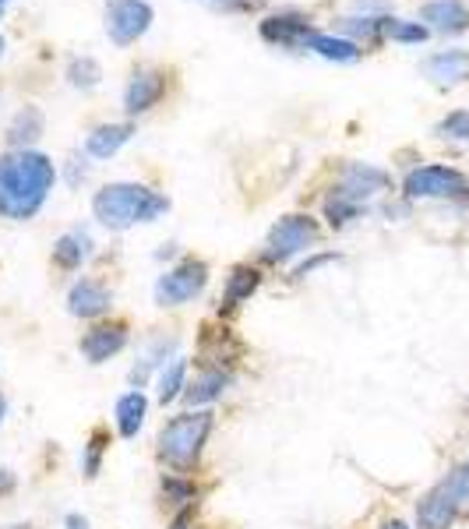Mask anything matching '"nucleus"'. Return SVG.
Instances as JSON below:
<instances>
[{
  "label": "nucleus",
  "mask_w": 469,
  "mask_h": 529,
  "mask_svg": "<svg viewBox=\"0 0 469 529\" xmlns=\"http://www.w3.org/2000/svg\"><path fill=\"white\" fill-rule=\"evenodd\" d=\"M53 180H57V170L43 152L22 149L0 156V216L15 219V223L32 219L50 198Z\"/></svg>",
  "instance_id": "f257e3e1"
},
{
  "label": "nucleus",
  "mask_w": 469,
  "mask_h": 529,
  "mask_svg": "<svg viewBox=\"0 0 469 529\" xmlns=\"http://www.w3.org/2000/svg\"><path fill=\"white\" fill-rule=\"evenodd\" d=\"M166 209H170V202L145 184H106V187H99L96 198H92L96 219L113 233L127 230V226H134V223H152V219H159Z\"/></svg>",
  "instance_id": "f03ea898"
},
{
  "label": "nucleus",
  "mask_w": 469,
  "mask_h": 529,
  "mask_svg": "<svg viewBox=\"0 0 469 529\" xmlns=\"http://www.w3.org/2000/svg\"><path fill=\"white\" fill-rule=\"evenodd\" d=\"M212 427H216V413L212 410H187L166 420L159 431V459L177 473H191L198 466L205 441H209Z\"/></svg>",
  "instance_id": "7ed1b4c3"
},
{
  "label": "nucleus",
  "mask_w": 469,
  "mask_h": 529,
  "mask_svg": "<svg viewBox=\"0 0 469 529\" xmlns=\"http://www.w3.org/2000/svg\"><path fill=\"white\" fill-rule=\"evenodd\" d=\"M321 230L318 223H314L311 216H286L279 219L276 226H272V233H268L265 240V261H276V265H283V261L297 258V254L311 251L314 244H318Z\"/></svg>",
  "instance_id": "20e7f679"
},
{
  "label": "nucleus",
  "mask_w": 469,
  "mask_h": 529,
  "mask_svg": "<svg viewBox=\"0 0 469 529\" xmlns=\"http://www.w3.org/2000/svg\"><path fill=\"white\" fill-rule=\"evenodd\" d=\"M209 286V265L198 258L180 261L177 269L163 272L156 283V304L159 307H184Z\"/></svg>",
  "instance_id": "39448f33"
},
{
  "label": "nucleus",
  "mask_w": 469,
  "mask_h": 529,
  "mask_svg": "<svg viewBox=\"0 0 469 529\" xmlns=\"http://www.w3.org/2000/svg\"><path fill=\"white\" fill-rule=\"evenodd\" d=\"M406 198H459L469 191V180L462 177L452 166H417L410 170V177L402 180Z\"/></svg>",
  "instance_id": "423d86ee"
},
{
  "label": "nucleus",
  "mask_w": 469,
  "mask_h": 529,
  "mask_svg": "<svg viewBox=\"0 0 469 529\" xmlns=\"http://www.w3.org/2000/svg\"><path fill=\"white\" fill-rule=\"evenodd\" d=\"M152 8L149 0H110L106 8V32L117 46H131L149 32Z\"/></svg>",
  "instance_id": "0eeeda50"
},
{
  "label": "nucleus",
  "mask_w": 469,
  "mask_h": 529,
  "mask_svg": "<svg viewBox=\"0 0 469 529\" xmlns=\"http://www.w3.org/2000/svg\"><path fill=\"white\" fill-rule=\"evenodd\" d=\"M388 187H392V177H388L385 170H378V166H364V163H350L332 194L335 198H346V202H353V205H364L367 198L388 191Z\"/></svg>",
  "instance_id": "6e6552de"
},
{
  "label": "nucleus",
  "mask_w": 469,
  "mask_h": 529,
  "mask_svg": "<svg viewBox=\"0 0 469 529\" xmlns=\"http://www.w3.org/2000/svg\"><path fill=\"white\" fill-rule=\"evenodd\" d=\"M459 505H455L452 491L445 487V480H441L438 487H431V491L424 494V498L417 501V526L420 529H452V522L459 519Z\"/></svg>",
  "instance_id": "1a4fd4ad"
},
{
  "label": "nucleus",
  "mask_w": 469,
  "mask_h": 529,
  "mask_svg": "<svg viewBox=\"0 0 469 529\" xmlns=\"http://www.w3.org/2000/svg\"><path fill=\"white\" fill-rule=\"evenodd\" d=\"M230 385H233V374L223 371V364L201 367V371L194 374L191 381H187L184 403L191 406V410H201V406H209V403H216V399H223V392Z\"/></svg>",
  "instance_id": "9d476101"
},
{
  "label": "nucleus",
  "mask_w": 469,
  "mask_h": 529,
  "mask_svg": "<svg viewBox=\"0 0 469 529\" xmlns=\"http://www.w3.org/2000/svg\"><path fill=\"white\" fill-rule=\"evenodd\" d=\"M113 307V293L99 279H78L67 293V311L75 318H103Z\"/></svg>",
  "instance_id": "9b49d317"
},
{
  "label": "nucleus",
  "mask_w": 469,
  "mask_h": 529,
  "mask_svg": "<svg viewBox=\"0 0 469 529\" xmlns=\"http://www.w3.org/2000/svg\"><path fill=\"white\" fill-rule=\"evenodd\" d=\"M127 346V325L110 321V325H96L82 336V353L89 357V364H106L110 357H117Z\"/></svg>",
  "instance_id": "f8f14e48"
},
{
  "label": "nucleus",
  "mask_w": 469,
  "mask_h": 529,
  "mask_svg": "<svg viewBox=\"0 0 469 529\" xmlns=\"http://www.w3.org/2000/svg\"><path fill=\"white\" fill-rule=\"evenodd\" d=\"M427 78L434 85H462L469 82V50H445V53H434L420 64Z\"/></svg>",
  "instance_id": "ddd939ff"
},
{
  "label": "nucleus",
  "mask_w": 469,
  "mask_h": 529,
  "mask_svg": "<svg viewBox=\"0 0 469 529\" xmlns=\"http://www.w3.org/2000/svg\"><path fill=\"white\" fill-rule=\"evenodd\" d=\"M163 92H166V75H159V71H138V75L127 82L124 110L131 113V117H138V113L152 110Z\"/></svg>",
  "instance_id": "4468645a"
},
{
  "label": "nucleus",
  "mask_w": 469,
  "mask_h": 529,
  "mask_svg": "<svg viewBox=\"0 0 469 529\" xmlns=\"http://www.w3.org/2000/svg\"><path fill=\"white\" fill-rule=\"evenodd\" d=\"M311 22L297 11H283V15H268L261 22V36L276 46H304V39L311 36Z\"/></svg>",
  "instance_id": "2eb2a0df"
},
{
  "label": "nucleus",
  "mask_w": 469,
  "mask_h": 529,
  "mask_svg": "<svg viewBox=\"0 0 469 529\" xmlns=\"http://www.w3.org/2000/svg\"><path fill=\"white\" fill-rule=\"evenodd\" d=\"M420 18H424V22L438 32L469 29V11H466L462 0H427L424 8H420Z\"/></svg>",
  "instance_id": "dca6fc26"
},
{
  "label": "nucleus",
  "mask_w": 469,
  "mask_h": 529,
  "mask_svg": "<svg viewBox=\"0 0 469 529\" xmlns=\"http://www.w3.org/2000/svg\"><path fill=\"white\" fill-rule=\"evenodd\" d=\"M145 413H149V399L142 395V388L120 395L117 410H113L120 438H138V431H142V424H145Z\"/></svg>",
  "instance_id": "f3484780"
},
{
  "label": "nucleus",
  "mask_w": 469,
  "mask_h": 529,
  "mask_svg": "<svg viewBox=\"0 0 469 529\" xmlns=\"http://www.w3.org/2000/svg\"><path fill=\"white\" fill-rule=\"evenodd\" d=\"M131 135H134L131 124H103L85 138V152H89L92 159H110L131 142Z\"/></svg>",
  "instance_id": "a211bd4d"
},
{
  "label": "nucleus",
  "mask_w": 469,
  "mask_h": 529,
  "mask_svg": "<svg viewBox=\"0 0 469 529\" xmlns=\"http://www.w3.org/2000/svg\"><path fill=\"white\" fill-rule=\"evenodd\" d=\"M258 286H261V272L254 269V265H237V269L230 272V279H226L219 307H223V311H233V307H240L244 300H251V293L258 290Z\"/></svg>",
  "instance_id": "6ab92c4d"
},
{
  "label": "nucleus",
  "mask_w": 469,
  "mask_h": 529,
  "mask_svg": "<svg viewBox=\"0 0 469 529\" xmlns=\"http://www.w3.org/2000/svg\"><path fill=\"white\" fill-rule=\"evenodd\" d=\"M92 254V237L85 230H71V233H64V237L53 244V261H57L60 269H67V272H75V269H82V261Z\"/></svg>",
  "instance_id": "aec40b11"
},
{
  "label": "nucleus",
  "mask_w": 469,
  "mask_h": 529,
  "mask_svg": "<svg viewBox=\"0 0 469 529\" xmlns=\"http://www.w3.org/2000/svg\"><path fill=\"white\" fill-rule=\"evenodd\" d=\"M184 388H187V360L173 357L156 378V399L163 406H170V403H177L180 395H184Z\"/></svg>",
  "instance_id": "412c9836"
},
{
  "label": "nucleus",
  "mask_w": 469,
  "mask_h": 529,
  "mask_svg": "<svg viewBox=\"0 0 469 529\" xmlns=\"http://www.w3.org/2000/svg\"><path fill=\"white\" fill-rule=\"evenodd\" d=\"M304 46L314 53H321L325 60H339V64H353V60H360V46L353 43V39H335V36L311 32V36L304 39Z\"/></svg>",
  "instance_id": "4be33fe9"
},
{
  "label": "nucleus",
  "mask_w": 469,
  "mask_h": 529,
  "mask_svg": "<svg viewBox=\"0 0 469 529\" xmlns=\"http://www.w3.org/2000/svg\"><path fill=\"white\" fill-rule=\"evenodd\" d=\"M39 135H43V113H39L36 106H25L22 113H15V120H11V127H8V142L15 145L18 152L29 149Z\"/></svg>",
  "instance_id": "5701e85b"
},
{
  "label": "nucleus",
  "mask_w": 469,
  "mask_h": 529,
  "mask_svg": "<svg viewBox=\"0 0 469 529\" xmlns=\"http://www.w3.org/2000/svg\"><path fill=\"white\" fill-rule=\"evenodd\" d=\"M163 498L177 508H191L198 501V487L187 473H166L163 477Z\"/></svg>",
  "instance_id": "b1692460"
},
{
  "label": "nucleus",
  "mask_w": 469,
  "mask_h": 529,
  "mask_svg": "<svg viewBox=\"0 0 469 529\" xmlns=\"http://www.w3.org/2000/svg\"><path fill=\"white\" fill-rule=\"evenodd\" d=\"M381 36L395 39V43H424L431 32L420 22H399V18H381Z\"/></svg>",
  "instance_id": "393cba45"
},
{
  "label": "nucleus",
  "mask_w": 469,
  "mask_h": 529,
  "mask_svg": "<svg viewBox=\"0 0 469 529\" xmlns=\"http://www.w3.org/2000/svg\"><path fill=\"white\" fill-rule=\"evenodd\" d=\"M106 445H110V434H106V427H96L89 438V445H85V455H82V473L89 480L99 477V466H103V452Z\"/></svg>",
  "instance_id": "a878e982"
},
{
  "label": "nucleus",
  "mask_w": 469,
  "mask_h": 529,
  "mask_svg": "<svg viewBox=\"0 0 469 529\" xmlns=\"http://www.w3.org/2000/svg\"><path fill=\"white\" fill-rule=\"evenodd\" d=\"M67 78H71V85H78V89H92V85H99L103 71H99V64L92 57H82V60H71Z\"/></svg>",
  "instance_id": "bb28decb"
},
{
  "label": "nucleus",
  "mask_w": 469,
  "mask_h": 529,
  "mask_svg": "<svg viewBox=\"0 0 469 529\" xmlns=\"http://www.w3.org/2000/svg\"><path fill=\"white\" fill-rule=\"evenodd\" d=\"M360 212H364V205H353V202H346V198H335V194L325 202V216L335 230H343L350 219H360Z\"/></svg>",
  "instance_id": "cd10ccee"
},
{
  "label": "nucleus",
  "mask_w": 469,
  "mask_h": 529,
  "mask_svg": "<svg viewBox=\"0 0 469 529\" xmlns=\"http://www.w3.org/2000/svg\"><path fill=\"white\" fill-rule=\"evenodd\" d=\"M441 138H455V142H469V110H452L438 124Z\"/></svg>",
  "instance_id": "c85d7f7f"
},
{
  "label": "nucleus",
  "mask_w": 469,
  "mask_h": 529,
  "mask_svg": "<svg viewBox=\"0 0 469 529\" xmlns=\"http://www.w3.org/2000/svg\"><path fill=\"white\" fill-rule=\"evenodd\" d=\"M346 32H357V36H381V18H343Z\"/></svg>",
  "instance_id": "c756f323"
},
{
  "label": "nucleus",
  "mask_w": 469,
  "mask_h": 529,
  "mask_svg": "<svg viewBox=\"0 0 469 529\" xmlns=\"http://www.w3.org/2000/svg\"><path fill=\"white\" fill-rule=\"evenodd\" d=\"M328 261H339V254H318V258H311V261H304L297 269V276L304 279V276H311L314 269H321V265H328Z\"/></svg>",
  "instance_id": "7c9ffc66"
},
{
  "label": "nucleus",
  "mask_w": 469,
  "mask_h": 529,
  "mask_svg": "<svg viewBox=\"0 0 469 529\" xmlns=\"http://www.w3.org/2000/svg\"><path fill=\"white\" fill-rule=\"evenodd\" d=\"M64 529H89V519H85V515H67L64 519Z\"/></svg>",
  "instance_id": "2f4dec72"
},
{
  "label": "nucleus",
  "mask_w": 469,
  "mask_h": 529,
  "mask_svg": "<svg viewBox=\"0 0 469 529\" xmlns=\"http://www.w3.org/2000/svg\"><path fill=\"white\" fill-rule=\"evenodd\" d=\"M8 491H15V473L0 470V494H8Z\"/></svg>",
  "instance_id": "473e14b6"
},
{
  "label": "nucleus",
  "mask_w": 469,
  "mask_h": 529,
  "mask_svg": "<svg viewBox=\"0 0 469 529\" xmlns=\"http://www.w3.org/2000/svg\"><path fill=\"white\" fill-rule=\"evenodd\" d=\"M170 529H191V515H187V512H180L177 519H173V526H170Z\"/></svg>",
  "instance_id": "72a5a7b5"
},
{
  "label": "nucleus",
  "mask_w": 469,
  "mask_h": 529,
  "mask_svg": "<svg viewBox=\"0 0 469 529\" xmlns=\"http://www.w3.org/2000/svg\"><path fill=\"white\" fill-rule=\"evenodd\" d=\"M381 529H410V526H406V522H402V519H388Z\"/></svg>",
  "instance_id": "f704fd0d"
},
{
  "label": "nucleus",
  "mask_w": 469,
  "mask_h": 529,
  "mask_svg": "<svg viewBox=\"0 0 469 529\" xmlns=\"http://www.w3.org/2000/svg\"><path fill=\"white\" fill-rule=\"evenodd\" d=\"M4 417H8V399L0 395V424H4Z\"/></svg>",
  "instance_id": "c9c22d12"
},
{
  "label": "nucleus",
  "mask_w": 469,
  "mask_h": 529,
  "mask_svg": "<svg viewBox=\"0 0 469 529\" xmlns=\"http://www.w3.org/2000/svg\"><path fill=\"white\" fill-rule=\"evenodd\" d=\"M0 53H4V36H0Z\"/></svg>",
  "instance_id": "e433bc0d"
},
{
  "label": "nucleus",
  "mask_w": 469,
  "mask_h": 529,
  "mask_svg": "<svg viewBox=\"0 0 469 529\" xmlns=\"http://www.w3.org/2000/svg\"><path fill=\"white\" fill-rule=\"evenodd\" d=\"M0 4H8V0H0Z\"/></svg>",
  "instance_id": "4c0bfd02"
},
{
  "label": "nucleus",
  "mask_w": 469,
  "mask_h": 529,
  "mask_svg": "<svg viewBox=\"0 0 469 529\" xmlns=\"http://www.w3.org/2000/svg\"><path fill=\"white\" fill-rule=\"evenodd\" d=\"M0 11H4V4H0Z\"/></svg>",
  "instance_id": "58836bf2"
},
{
  "label": "nucleus",
  "mask_w": 469,
  "mask_h": 529,
  "mask_svg": "<svg viewBox=\"0 0 469 529\" xmlns=\"http://www.w3.org/2000/svg\"><path fill=\"white\" fill-rule=\"evenodd\" d=\"M466 466H469V459H466Z\"/></svg>",
  "instance_id": "ea45409f"
}]
</instances>
